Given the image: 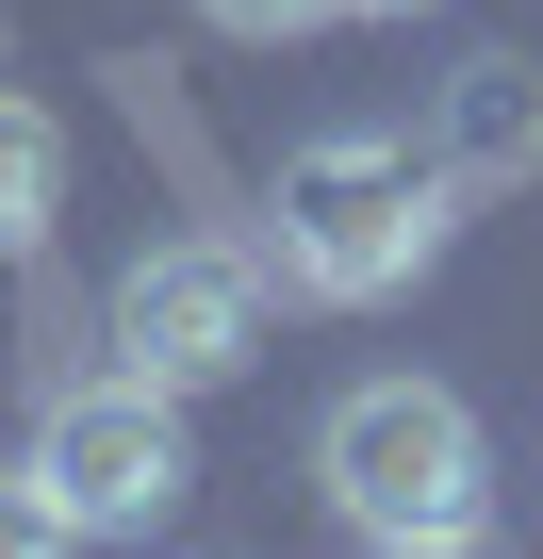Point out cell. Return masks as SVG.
Returning a JSON list of instances; mask_svg holds the SVG:
<instances>
[{
    "mask_svg": "<svg viewBox=\"0 0 543 559\" xmlns=\"http://www.w3.org/2000/svg\"><path fill=\"white\" fill-rule=\"evenodd\" d=\"M198 17H214V34H247V50H297V34H330V17H346V0H198Z\"/></svg>",
    "mask_w": 543,
    "mask_h": 559,
    "instance_id": "52a82bcc",
    "label": "cell"
},
{
    "mask_svg": "<svg viewBox=\"0 0 543 559\" xmlns=\"http://www.w3.org/2000/svg\"><path fill=\"white\" fill-rule=\"evenodd\" d=\"M346 17H445V0H346Z\"/></svg>",
    "mask_w": 543,
    "mask_h": 559,
    "instance_id": "9c48e42d",
    "label": "cell"
},
{
    "mask_svg": "<svg viewBox=\"0 0 543 559\" xmlns=\"http://www.w3.org/2000/svg\"><path fill=\"white\" fill-rule=\"evenodd\" d=\"M116 362H132V379H165V395L247 379V362H263V263H247L231 230L149 247V263L116 280Z\"/></svg>",
    "mask_w": 543,
    "mask_h": 559,
    "instance_id": "277c9868",
    "label": "cell"
},
{
    "mask_svg": "<svg viewBox=\"0 0 543 559\" xmlns=\"http://www.w3.org/2000/svg\"><path fill=\"white\" fill-rule=\"evenodd\" d=\"M379 559H494V526H461V543H379Z\"/></svg>",
    "mask_w": 543,
    "mask_h": 559,
    "instance_id": "ba28073f",
    "label": "cell"
},
{
    "mask_svg": "<svg viewBox=\"0 0 543 559\" xmlns=\"http://www.w3.org/2000/svg\"><path fill=\"white\" fill-rule=\"evenodd\" d=\"M50 214H67V148H50V116H34V99H0V263H34V247H50Z\"/></svg>",
    "mask_w": 543,
    "mask_h": 559,
    "instance_id": "5b68a950",
    "label": "cell"
},
{
    "mask_svg": "<svg viewBox=\"0 0 543 559\" xmlns=\"http://www.w3.org/2000/svg\"><path fill=\"white\" fill-rule=\"evenodd\" d=\"M0 559H83V526L50 510V477H34V461L0 477Z\"/></svg>",
    "mask_w": 543,
    "mask_h": 559,
    "instance_id": "8992f818",
    "label": "cell"
},
{
    "mask_svg": "<svg viewBox=\"0 0 543 559\" xmlns=\"http://www.w3.org/2000/svg\"><path fill=\"white\" fill-rule=\"evenodd\" d=\"M445 198H461V181H445L428 148L330 132V148L281 165V280L330 297V313H379V297H412V280L445 263Z\"/></svg>",
    "mask_w": 543,
    "mask_h": 559,
    "instance_id": "6da1fadb",
    "label": "cell"
},
{
    "mask_svg": "<svg viewBox=\"0 0 543 559\" xmlns=\"http://www.w3.org/2000/svg\"><path fill=\"white\" fill-rule=\"evenodd\" d=\"M314 477L363 543H461L494 526V444L445 379H346L330 428H314Z\"/></svg>",
    "mask_w": 543,
    "mask_h": 559,
    "instance_id": "7a4b0ae2",
    "label": "cell"
},
{
    "mask_svg": "<svg viewBox=\"0 0 543 559\" xmlns=\"http://www.w3.org/2000/svg\"><path fill=\"white\" fill-rule=\"evenodd\" d=\"M34 477H50V510L83 526V543H149L181 493H198V461H181V395L165 379H67L50 412H34Z\"/></svg>",
    "mask_w": 543,
    "mask_h": 559,
    "instance_id": "3957f363",
    "label": "cell"
}]
</instances>
